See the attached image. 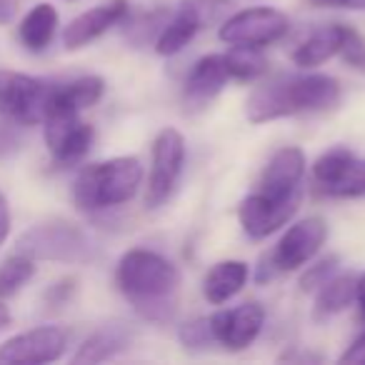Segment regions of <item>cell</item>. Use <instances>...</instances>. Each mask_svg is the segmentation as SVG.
Masks as SVG:
<instances>
[{"label":"cell","instance_id":"6da1fadb","mask_svg":"<svg viewBox=\"0 0 365 365\" xmlns=\"http://www.w3.org/2000/svg\"><path fill=\"white\" fill-rule=\"evenodd\" d=\"M118 290L148 323H168L178 310L180 270L145 248H133L118 260Z\"/></svg>","mask_w":365,"mask_h":365},{"label":"cell","instance_id":"7a4b0ae2","mask_svg":"<svg viewBox=\"0 0 365 365\" xmlns=\"http://www.w3.org/2000/svg\"><path fill=\"white\" fill-rule=\"evenodd\" d=\"M340 83L330 76L285 78L260 86L245 103V115L253 125L290 118L298 113H318L338 106Z\"/></svg>","mask_w":365,"mask_h":365},{"label":"cell","instance_id":"3957f363","mask_svg":"<svg viewBox=\"0 0 365 365\" xmlns=\"http://www.w3.org/2000/svg\"><path fill=\"white\" fill-rule=\"evenodd\" d=\"M143 182V165L138 158L120 155L93 163L78 173L73 182V200L86 213L120 208L135 198Z\"/></svg>","mask_w":365,"mask_h":365},{"label":"cell","instance_id":"277c9868","mask_svg":"<svg viewBox=\"0 0 365 365\" xmlns=\"http://www.w3.org/2000/svg\"><path fill=\"white\" fill-rule=\"evenodd\" d=\"M16 253H23L33 260H51V263L86 265L96 260L98 250L91 235L76 223L68 220H46L28 228L18 238Z\"/></svg>","mask_w":365,"mask_h":365},{"label":"cell","instance_id":"5b68a950","mask_svg":"<svg viewBox=\"0 0 365 365\" xmlns=\"http://www.w3.org/2000/svg\"><path fill=\"white\" fill-rule=\"evenodd\" d=\"M53 83L28 73L0 71V115L16 125H38L46 115Z\"/></svg>","mask_w":365,"mask_h":365},{"label":"cell","instance_id":"8992f818","mask_svg":"<svg viewBox=\"0 0 365 365\" xmlns=\"http://www.w3.org/2000/svg\"><path fill=\"white\" fill-rule=\"evenodd\" d=\"M185 165V138L175 128H163L153 140V165L145 188V208L155 210L168 203Z\"/></svg>","mask_w":365,"mask_h":365},{"label":"cell","instance_id":"52a82bcc","mask_svg":"<svg viewBox=\"0 0 365 365\" xmlns=\"http://www.w3.org/2000/svg\"><path fill=\"white\" fill-rule=\"evenodd\" d=\"M290 31V21L283 11L278 8H248V11H238L223 21L220 26V41L228 46H255L265 48L278 43Z\"/></svg>","mask_w":365,"mask_h":365},{"label":"cell","instance_id":"ba28073f","mask_svg":"<svg viewBox=\"0 0 365 365\" xmlns=\"http://www.w3.org/2000/svg\"><path fill=\"white\" fill-rule=\"evenodd\" d=\"M81 113H68V110H48L43 118V135H46V145L53 155V163L61 168H71L81 163L88 155L93 145L96 130L93 125L83 123Z\"/></svg>","mask_w":365,"mask_h":365},{"label":"cell","instance_id":"9c48e42d","mask_svg":"<svg viewBox=\"0 0 365 365\" xmlns=\"http://www.w3.org/2000/svg\"><path fill=\"white\" fill-rule=\"evenodd\" d=\"M325 238H328V223L313 215V218L290 225L280 243L268 253V258L278 273H290V270H298L305 263H310L323 248Z\"/></svg>","mask_w":365,"mask_h":365},{"label":"cell","instance_id":"30bf717a","mask_svg":"<svg viewBox=\"0 0 365 365\" xmlns=\"http://www.w3.org/2000/svg\"><path fill=\"white\" fill-rule=\"evenodd\" d=\"M68 348V333L58 325H41V328L26 330L13 335L11 340L0 345V363H53L63 358Z\"/></svg>","mask_w":365,"mask_h":365},{"label":"cell","instance_id":"8fae6325","mask_svg":"<svg viewBox=\"0 0 365 365\" xmlns=\"http://www.w3.org/2000/svg\"><path fill=\"white\" fill-rule=\"evenodd\" d=\"M300 195H290L285 200H270L260 193H253L238 205V220L243 230L253 240H263L280 230L300 208Z\"/></svg>","mask_w":365,"mask_h":365},{"label":"cell","instance_id":"7c38bea8","mask_svg":"<svg viewBox=\"0 0 365 365\" xmlns=\"http://www.w3.org/2000/svg\"><path fill=\"white\" fill-rule=\"evenodd\" d=\"M265 323V310L260 303L250 300V303H240L238 308L218 310L210 315V325H213L215 343H220L228 350H245L248 345L255 343Z\"/></svg>","mask_w":365,"mask_h":365},{"label":"cell","instance_id":"4fadbf2b","mask_svg":"<svg viewBox=\"0 0 365 365\" xmlns=\"http://www.w3.org/2000/svg\"><path fill=\"white\" fill-rule=\"evenodd\" d=\"M305 175V155L300 148L285 145L273 153L258 180V193L270 200H285L290 195L303 193L300 182Z\"/></svg>","mask_w":365,"mask_h":365},{"label":"cell","instance_id":"5bb4252c","mask_svg":"<svg viewBox=\"0 0 365 365\" xmlns=\"http://www.w3.org/2000/svg\"><path fill=\"white\" fill-rule=\"evenodd\" d=\"M128 18V3L125 0H110L98 8L81 13L68 23L66 33H63V46L66 51H81V48L91 46L93 41L108 33L113 26L123 23Z\"/></svg>","mask_w":365,"mask_h":365},{"label":"cell","instance_id":"9a60e30c","mask_svg":"<svg viewBox=\"0 0 365 365\" xmlns=\"http://www.w3.org/2000/svg\"><path fill=\"white\" fill-rule=\"evenodd\" d=\"M230 76L225 68L223 56H205L190 71L188 81H185V91H182V103L185 110L198 113L203 108H208V103H213L220 96L225 86H228Z\"/></svg>","mask_w":365,"mask_h":365},{"label":"cell","instance_id":"2e32d148","mask_svg":"<svg viewBox=\"0 0 365 365\" xmlns=\"http://www.w3.org/2000/svg\"><path fill=\"white\" fill-rule=\"evenodd\" d=\"M135 338V330L125 323H110L98 328L93 335H88L83 340V345L78 348V353L73 355V363L78 365H91V363H106V360L120 355L123 350H128Z\"/></svg>","mask_w":365,"mask_h":365},{"label":"cell","instance_id":"e0dca14e","mask_svg":"<svg viewBox=\"0 0 365 365\" xmlns=\"http://www.w3.org/2000/svg\"><path fill=\"white\" fill-rule=\"evenodd\" d=\"M250 268L243 260H223L208 270L203 280V295L210 305H223L245 288Z\"/></svg>","mask_w":365,"mask_h":365},{"label":"cell","instance_id":"ac0fdd59","mask_svg":"<svg viewBox=\"0 0 365 365\" xmlns=\"http://www.w3.org/2000/svg\"><path fill=\"white\" fill-rule=\"evenodd\" d=\"M106 93V83L101 76H83L78 81H71L66 86H56L48 101V110H68V113H81L93 108ZM46 118V115H43Z\"/></svg>","mask_w":365,"mask_h":365},{"label":"cell","instance_id":"d6986e66","mask_svg":"<svg viewBox=\"0 0 365 365\" xmlns=\"http://www.w3.org/2000/svg\"><path fill=\"white\" fill-rule=\"evenodd\" d=\"M61 26V16H58L56 6L51 3H38L23 16L21 26H18V38H21L23 48L31 53H43L53 43Z\"/></svg>","mask_w":365,"mask_h":365},{"label":"cell","instance_id":"ffe728a7","mask_svg":"<svg viewBox=\"0 0 365 365\" xmlns=\"http://www.w3.org/2000/svg\"><path fill=\"white\" fill-rule=\"evenodd\" d=\"M340 41H343V26L333 23V26H325L320 31H315L308 41H303L293 51V63L298 68H315L323 66L325 61L338 56Z\"/></svg>","mask_w":365,"mask_h":365},{"label":"cell","instance_id":"44dd1931","mask_svg":"<svg viewBox=\"0 0 365 365\" xmlns=\"http://www.w3.org/2000/svg\"><path fill=\"white\" fill-rule=\"evenodd\" d=\"M355 293H358V275H333L328 283H323L318 288V295H315V318L328 320L333 315L343 313L355 300Z\"/></svg>","mask_w":365,"mask_h":365},{"label":"cell","instance_id":"7402d4cb","mask_svg":"<svg viewBox=\"0 0 365 365\" xmlns=\"http://www.w3.org/2000/svg\"><path fill=\"white\" fill-rule=\"evenodd\" d=\"M200 31V23L190 16L182 6H178V11L168 18V23L163 26V31L155 38V51L158 56H175L182 48L188 46L195 38V33Z\"/></svg>","mask_w":365,"mask_h":365},{"label":"cell","instance_id":"603a6c76","mask_svg":"<svg viewBox=\"0 0 365 365\" xmlns=\"http://www.w3.org/2000/svg\"><path fill=\"white\" fill-rule=\"evenodd\" d=\"M225 58V68L233 81H258L268 73V58L263 56V48L255 46H233V51Z\"/></svg>","mask_w":365,"mask_h":365},{"label":"cell","instance_id":"cb8c5ba5","mask_svg":"<svg viewBox=\"0 0 365 365\" xmlns=\"http://www.w3.org/2000/svg\"><path fill=\"white\" fill-rule=\"evenodd\" d=\"M36 275V260L23 253H13L0 263V300L18 295Z\"/></svg>","mask_w":365,"mask_h":365},{"label":"cell","instance_id":"d4e9b609","mask_svg":"<svg viewBox=\"0 0 365 365\" xmlns=\"http://www.w3.org/2000/svg\"><path fill=\"white\" fill-rule=\"evenodd\" d=\"M330 198H363L365 195V160L350 158L340 175L323 190Z\"/></svg>","mask_w":365,"mask_h":365},{"label":"cell","instance_id":"484cf974","mask_svg":"<svg viewBox=\"0 0 365 365\" xmlns=\"http://www.w3.org/2000/svg\"><path fill=\"white\" fill-rule=\"evenodd\" d=\"M168 18H170V13H168L165 8H158V11L133 16L130 21H128V26H125V41L133 43L135 48L155 41L158 33H160L163 26L168 23Z\"/></svg>","mask_w":365,"mask_h":365},{"label":"cell","instance_id":"4316f807","mask_svg":"<svg viewBox=\"0 0 365 365\" xmlns=\"http://www.w3.org/2000/svg\"><path fill=\"white\" fill-rule=\"evenodd\" d=\"M178 338H180V345L188 350H205L215 343V333L213 325H210V318H195L182 323L180 330H178Z\"/></svg>","mask_w":365,"mask_h":365},{"label":"cell","instance_id":"83f0119b","mask_svg":"<svg viewBox=\"0 0 365 365\" xmlns=\"http://www.w3.org/2000/svg\"><path fill=\"white\" fill-rule=\"evenodd\" d=\"M180 6L200 23V28H205L210 23H218L230 11L233 0H182Z\"/></svg>","mask_w":365,"mask_h":365},{"label":"cell","instance_id":"f1b7e54d","mask_svg":"<svg viewBox=\"0 0 365 365\" xmlns=\"http://www.w3.org/2000/svg\"><path fill=\"white\" fill-rule=\"evenodd\" d=\"M338 56L355 71H365V38L355 28L343 26V41H340Z\"/></svg>","mask_w":365,"mask_h":365},{"label":"cell","instance_id":"f546056e","mask_svg":"<svg viewBox=\"0 0 365 365\" xmlns=\"http://www.w3.org/2000/svg\"><path fill=\"white\" fill-rule=\"evenodd\" d=\"M338 263H340L338 255H328V258H323L320 263L310 265L303 273V278H300V290L310 293V290H318L323 283H328L335 275V270H338Z\"/></svg>","mask_w":365,"mask_h":365},{"label":"cell","instance_id":"4dcf8cb0","mask_svg":"<svg viewBox=\"0 0 365 365\" xmlns=\"http://www.w3.org/2000/svg\"><path fill=\"white\" fill-rule=\"evenodd\" d=\"M76 278H63L58 280V283H53L51 288L46 290V303L53 305V308H61V305H68L71 303V298L76 295Z\"/></svg>","mask_w":365,"mask_h":365},{"label":"cell","instance_id":"1f68e13d","mask_svg":"<svg viewBox=\"0 0 365 365\" xmlns=\"http://www.w3.org/2000/svg\"><path fill=\"white\" fill-rule=\"evenodd\" d=\"M21 148H23V138H21V133H18L16 123H11V120L0 123V158L16 155Z\"/></svg>","mask_w":365,"mask_h":365},{"label":"cell","instance_id":"d6a6232c","mask_svg":"<svg viewBox=\"0 0 365 365\" xmlns=\"http://www.w3.org/2000/svg\"><path fill=\"white\" fill-rule=\"evenodd\" d=\"M313 8H338V11H365V0H308Z\"/></svg>","mask_w":365,"mask_h":365},{"label":"cell","instance_id":"836d02e7","mask_svg":"<svg viewBox=\"0 0 365 365\" xmlns=\"http://www.w3.org/2000/svg\"><path fill=\"white\" fill-rule=\"evenodd\" d=\"M8 235H11V205H8V198L0 190V245L6 243Z\"/></svg>","mask_w":365,"mask_h":365},{"label":"cell","instance_id":"e575fe53","mask_svg":"<svg viewBox=\"0 0 365 365\" xmlns=\"http://www.w3.org/2000/svg\"><path fill=\"white\" fill-rule=\"evenodd\" d=\"M340 363H365V333L340 355Z\"/></svg>","mask_w":365,"mask_h":365},{"label":"cell","instance_id":"d590c367","mask_svg":"<svg viewBox=\"0 0 365 365\" xmlns=\"http://www.w3.org/2000/svg\"><path fill=\"white\" fill-rule=\"evenodd\" d=\"M13 323V315H11V308H8L3 300H0V330H6L8 325Z\"/></svg>","mask_w":365,"mask_h":365},{"label":"cell","instance_id":"8d00e7d4","mask_svg":"<svg viewBox=\"0 0 365 365\" xmlns=\"http://www.w3.org/2000/svg\"><path fill=\"white\" fill-rule=\"evenodd\" d=\"M355 300H358L360 310H363V315H365V273L358 275V293H355Z\"/></svg>","mask_w":365,"mask_h":365},{"label":"cell","instance_id":"74e56055","mask_svg":"<svg viewBox=\"0 0 365 365\" xmlns=\"http://www.w3.org/2000/svg\"><path fill=\"white\" fill-rule=\"evenodd\" d=\"M283 360H320V355H310V353H285Z\"/></svg>","mask_w":365,"mask_h":365},{"label":"cell","instance_id":"f35d334b","mask_svg":"<svg viewBox=\"0 0 365 365\" xmlns=\"http://www.w3.org/2000/svg\"><path fill=\"white\" fill-rule=\"evenodd\" d=\"M68 3H73V0H68Z\"/></svg>","mask_w":365,"mask_h":365}]
</instances>
